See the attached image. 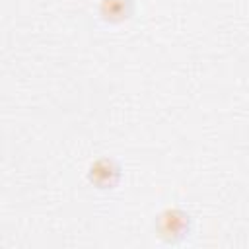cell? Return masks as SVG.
<instances>
[{
	"mask_svg": "<svg viewBox=\"0 0 249 249\" xmlns=\"http://www.w3.org/2000/svg\"><path fill=\"white\" fill-rule=\"evenodd\" d=\"M97 14L101 21L117 25L123 21H128L134 14V2L132 0H99Z\"/></svg>",
	"mask_w": 249,
	"mask_h": 249,
	"instance_id": "obj_3",
	"label": "cell"
},
{
	"mask_svg": "<svg viewBox=\"0 0 249 249\" xmlns=\"http://www.w3.org/2000/svg\"><path fill=\"white\" fill-rule=\"evenodd\" d=\"M193 226H195L193 216L179 206L163 208L156 216V222H154L156 235L167 245H177V243L185 241L191 235Z\"/></svg>",
	"mask_w": 249,
	"mask_h": 249,
	"instance_id": "obj_1",
	"label": "cell"
},
{
	"mask_svg": "<svg viewBox=\"0 0 249 249\" xmlns=\"http://www.w3.org/2000/svg\"><path fill=\"white\" fill-rule=\"evenodd\" d=\"M121 177H123V169L119 161L109 156L93 160L86 169L88 183L97 191H113L121 183Z\"/></svg>",
	"mask_w": 249,
	"mask_h": 249,
	"instance_id": "obj_2",
	"label": "cell"
}]
</instances>
